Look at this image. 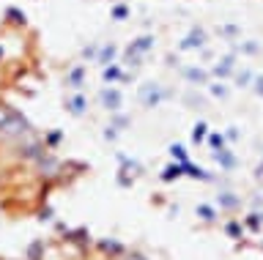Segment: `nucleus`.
I'll list each match as a JSON object with an SVG mask.
<instances>
[{
    "mask_svg": "<svg viewBox=\"0 0 263 260\" xmlns=\"http://www.w3.org/2000/svg\"><path fill=\"white\" fill-rule=\"evenodd\" d=\"M30 260H151L135 247L90 233H69L39 247Z\"/></svg>",
    "mask_w": 263,
    "mask_h": 260,
    "instance_id": "nucleus-1",
    "label": "nucleus"
}]
</instances>
